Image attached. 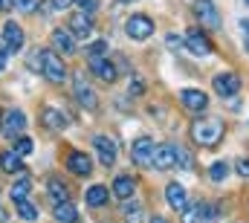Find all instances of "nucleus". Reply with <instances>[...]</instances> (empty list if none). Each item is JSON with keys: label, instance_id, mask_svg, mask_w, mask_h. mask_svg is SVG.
Listing matches in <instances>:
<instances>
[{"label": "nucleus", "instance_id": "nucleus-20", "mask_svg": "<svg viewBox=\"0 0 249 223\" xmlns=\"http://www.w3.org/2000/svg\"><path fill=\"white\" fill-rule=\"evenodd\" d=\"M41 119H44V125L53 128V130H64V128H67V116H64L61 111H55V108H44Z\"/></svg>", "mask_w": 249, "mask_h": 223}, {"label": "nucleus", "instance_id": "nucleus-5", "mask_svg": "<svg viewBox=\"0 0 249 223\" xmlns=\"http://www.w3.org/2000/svg\"><path fill=\"white\" fill-rule=\"evenodd\" d=\"M72 93H75L78 105H81V108H87V111H93V108L99 105V99H96V93H93L90 81H87L81 73H78V75H75V81H72Z\"/></svg>", "mask_w": 249, "mask_h": 223}, {"label": "nucleus", "instance_id": "nucleus-12", "mask_svg": "<svg viewBox=\"0 0 249 223\" xmlns=\"http://www.w3.org/2000/svg\"><path fill=\"white\" fill-rule=\"evenodd\" d=\"M70 32H72L75 38H90V35H93V15L75 12V15L70 18Z\"/></svg>", "mask_w": 249, "mask_h": 223}, {"label": "nucleus", "instance_id": "nucleus-24", "mask_svg": "<svg viewBox=\"0 0 249 223\" xmlns=\"http://www.w3.org/2000/svg\"><path fill=\"white\" fill-rule=\"evenodd\" d=\"M87 203H90V206H105V203H107V188H105V186H93V188L87 191Z\"/></svg>", "mask_w": 249, "mask_h": 223}, {"label": "nucleus", "instance_id": "nucleus-32", "mask_svg": "<svg viewBox=\"0 0 249 223\" xmlns=\"http://www.w3.org/2000/svg\"><path fill=\"white\" fill-rule=\"evenodd\" d=\"M235 168H238V174H241V177H247V180H249V157H241V160L235 163Z\"/></svg>", "mask_w": 249, "mask_h": 223}, {"label": "nucleus", "instance_id": "nucleus-34", "mask_svg": "<svg viewBox=\"0 0 249 223\" xmlns=\"http://www.w3.org/2000/svg\"><path fill=\"white\" fill-rule=\"evenodd\" d=\"M70 3H72V0H50V6L58 9V12H61V9H70Z\"/></svg>", "mask_w": 249, "mask_h": 223}, {"label": "nucleus", "instance_id": "nucleus-18", "mask_svg": "<svg viewBox=\"0 0 249 223\" xmlns=\"http://www.w3.org/2000/svg\"><path fill=\"white\" fill-rule=\"evenodd\" d=\"M53 47L61 50L64 56L75 53V35H72L70 29H55V32H53Z\"/></svg>", "mask_w": 249, "mask_h": 223}, {"label": "nucleus", "instance_id": "nucleus-19", "mask_svg": "<svg viewBox=\"0 0 249 223\" xmlns=\"http://www.w3.org/2000/svg\"><path fill=\"white\" fill-rule=\"evenodd\" d=\"M53 215H55V221H58V223H75V218H78V209H75L70 200H58Z\"/></svg>", "mask_w": 249, "mask_h": 223}, {"label": "nucleus", "instance_id": "nucleus-25", "mask_svg": "<svg viewBox=\"0 0 249 223\" xmlns=\"http://www.w3.org/2000/svg\"><path fill=\"white\" fill-rule=\"evenodd\" d=\"M15 209H18V218H23V221H35V218H38V206H32L29 200L15 203Z\"/></svg>", "mask_w": 249, "mask_h": 223}, {"label": "nucleus", "instance_id": "nucleus-31", "mask_svg": "<svg viewBox=\"0 0 249 223\" xmlns=\"http://www.w3.org/2000/svg\"><path fill=\"white\" fill-rule=\"evenodd\" d=\"M78 6H81V12H87V15H93L96 9H99V0H75Z\"/></svg>", "mask_w": 249, "mask_h": 223}, {"label": "nucleus", "instance_id": "nucleus-3", "mask_svg": "<svg viewBox=\"0 0 249 223\" xmlns=\"http://www.w3.org/2000/svg\"><path fill=\"white\" fill-rule=\"evenodd\" d=\"M124 32H127L133 41H145V38H151V32H154V20H151L148 15H130L127 23H124Z\"/></svg>", "mask_w": 249, "mask_h": 223}, {"label": "nucleus", "instance_id": "nucleus-15", "mask_svg": "<svg viewBox=\"0 0 249 223\" xmlns=\"http://www.w3.org/2000/svg\"><path fill=\"white\" fill-rule=\"evenodd\" d=\"M194 15H197V18H200V23H206L209 29H217V26H220V15L214 12L212 0H197V6H194Z\"/></svg>", "mask_w": 249, "mask_h": 223}, {"label": "nucleus", "instance_id": "nucleus-30", "mask_svg": "<svg viewBox=\"0 0 249 223\" xmlns=\"http://www.w3.org/2000/svg\"><path fill=\"white\" fill-rule=\"evenodd\" d=\"M12 6L20 9V12H32V9L38 6V0H12Z\"/></svg>", "mask_w": 249, "mask_h": 223}, {"label": "nucleus", "instance_id": "nucleus-11", "mask_svg": "<svg viewBox=\"0 0 249 223\" xmlns=\"http://www.w3.org/2000/svg\"><path fill=\"white\" fill-rule=\"evenodd\" d=\"M186 47L194 53V56H212V41L200 32V29H188L186 32Z\"/></svg>", "mask_w": 249, "mask_h": 223}, {"label": "nucleus", "instance_id": "nucleus-9", "mask_svg": "<svg viewBox=\"0 0 249 223\" xmlns=\"http://www.w3.org/2000/svg\"><path fill=\"white\" fill-rule=\"evenodd\" d=\"M20 47H23V29H20V23L6 20V26H3V50L18 53Z\"/></svg>", "mask_w": 249, "mask_h": 223}, {"label": "nucleus", "instance_id": "nucleus-39", "mask_svg": "<svg viewBox=\"0 0 249 223\" xmlns=\"http://www.w3.org/2000/svg\"><path fill=\"white\" fill-rule=\"evenodd\" d=\"M3 70H6V56L0 53V73H3Z\"/></svg>", "mask_w": 249, "mask_h": 223}, {"label": "nucleus", "instance_id": "nucleus-14", "mask_svg": "<svg viewBox=\"0 0 249 223\" xmlns=\"http://www.w3.org/2000/svg\"><path fill=\"white\" fill-rule=\"evenodd\" d=\"M93 145H96V154H99L102 166H113L116 163V142L110 136H96Z\"/></svg>", "mask_w": 249, "mask_h": 223}, {"label": "nucleus", "instance_id": "nucleus-36", "mask_svg": "<svg viewBox=\"0 0 249 223\" xmlns=\"http://www.w3.org/2000/svg\"><path fill=\"white\" fill-rule=\"evenodd\" d=\"M12 9V0H0V12H9Z\"/></svg>", "mask_w": 249, "mask_h": 223}, {"label": "nucleus", "instance_id": "nucleus-35", "mask_svg": "<svg viewBox=\"0 0 249 223\" xmlns=\"http://www.w3.org/2000/svg\"><path fill=\"white\" fill-rule=\"evenodd\" d=\"M142 90H145V84H142V81H133V84L127 87V93H133V96H139Z\"/></svg>", "mask_w": 249, "mask_h": 223}, {"label": "nucleus", "instance_id": "nucleus-13", "mask_svg": "<svg viewBox=\"0 0 249 223\" xmlns=\"http://www.w3.org/2000/svg\"><path fill=\"white\" fill-rule=\"evenodd\" d=\"M165 200H168V206H171L174 212H186L188 209V194H186V188H183L180 183H168Z\"/></svg>", "mask_w": 249, "mask_h": 223}, {"label": "nucleus", "instance_id": "nucleus-16", "mask_svg": "<svg viewBox=\"0 0 249 223\" xmlns=\"http://www.w3.org/2000/svg\"><path fill=\"white\" fill-rule=\"evenodd\" d=\"M23 128H26V116H23L20 111H12L6 119H3V128H0V130H3L6 139H15V136H20Z\"/></svg>", "mask_w": 249, "mask_h": 223}, {"label": "nucleus", "instance_id": "nucleus-23", "mask_svg": "<svg viewBox=\"0 0 249 223\" xmlns=\"http://www.w3.org/2000/svg\"><path fill=\"white\" fill-rule=\"evenodd\" d=\"M29 188H32V183H29V180H18V183L12 186L9 197H12L15 203H20V200H26V197H29Z\"/></svg>", "mask_w": 249, "mask_h": 223}, {"label": "nucleus", "instance_id": "nucleus-21", "mask_svg": "<svg viewBox=\"0 0 249 223\" xmlns=\"http://www.w3.org/2000/svg\"><path fill=\"white\" fill-rule=\"evenodd\" d=\"M110 191H113V194H116V197H119V200H127V197H130V194H133V180H130V177H116V180H113V188H110Z\"/></svg>", "mask_w": 249, "mask_h": 223}, {"label": "nucleus", "instance_id": "nucleus-22", "mask_svg": "<svg viewBox=\"0 0 249 223\" xmlns=\"http://www.w3.org/2000/svg\"><path fill=\"white\" fill-rule=\"evenodd\" d=\"M0 168H3L6 174H15V171H23V166H20V154H15V151H6V154L0 157Z\"/></svg>", "mask_w": 249, "mask_h": 223}, {"label": "nucleus", "instance_id": "nucleus-28", "mask_svg": "<svg viewBox=\"0 0 249 223\" xmlns=\"http://www.w3.org/2000/svg\"><path fill=\"white\" fill-rule=\"evenodd\" d=\"M15 154H20V157H26V154H32V139H26V136H20V139L15 142Z\"/></svg>", "mask_w": 249, "mask_h": 223}, {"label": "nucleus", "instance_id": "nucleus-7", "mask_svg": "<svg viewBox=\"0 0 249 223\" xmlns=\"http://www.w3.org/2000/svg\"><path fill=\"white\" fill-rule=\"evenodd\" d=\"M87 61H90V70H93V73H96L105 84H113V81L119 78V75H116V67H113V64H110L105 56H90Z\"/></svg>", "mask_w": 249, "mask_h": 223}, {"label": "nucleus", "instance_id": "nucleus-6", "mask_svg": "<svg viewBox=\"0 0 249 223\" xmlns=\"http://www.w3.org/2000/svg\"><path fill=\"white\" fill-rule=\"evenodd\" d=\"M151 166L157 168V171H168V168H174L177 166V145H154Z\"/></svg>", "mask_w": 249, "mask_h": 223}, {"label": "nucleus", "instance_id": "nucleus-42", "mask_svg": "<svg viewBox=\"0 0 249 223\" xmlns=\"http://www.w3.org/2000/svg\"><path fill=\"white\" fill-rule=\"evenodd\" d=\"M124 3H127V0H124Z\"/></svg>", "mask_w": 249, "mask_h": 223}, {"label": "nucleus", "instance_id": "nucleus-27", "mask_svg": "<svg viewBox=\"0 0 249 223\" xmlns=\"http://www.w3.org/2000/svg\"><path fill=\"white\" fill-rule=\"evenodd\" d=\"M209 177H212L214 183H223V180L229 177V166H226V163H214V166L209 168Z\"/></svg>", "mask_w": 249, "mask_h": 223}, {"label": "nucleus", "instance_id": "nucleus-29", "mask_svg": "<svg viewBox=\"0 0 249 223\" xmlns=\"http://www.w3.org/2000/svg\"><path fill=\"white\" fill-rule=\"evenodd\" d=\"M102 53H107V41H96L87 47V56H102Z\"/></svg>", "mask_w": 249, "mask_h": 223}, {"label": "nucleus", "instance_id": "nucleus-17", "mask_svg": "<svg viewBox=\"0 0 249 223\" xmlns=\"http://www.w3.org/2000/svg\"><path fill=\"white\" fill-rule=\"evenodd\" d=\"M67 168H70L72 174H78V177L93 174V163H90V157H87L84 151H72V154L67 157Z\"/></svg>", "mask_w": 249, "mask_h": 223}, {"label": "nucleus", "instance_id": "nucleus-2", "mask_svg": "<svg viewBox=\"0 0 249 223\" xmlns=\"http://www.w3.org/2000/svg\"><path fill=\"white\" fill-rule=\"evenodd\" d=\"M38 58H41V73H44V78L47 81H53V84H61L64 78H67V67H64L61 56H55L53 50H41L38 53Z\"/></svg>", "mask_w": 249, "mask_h": 223}, {"label": "nucleus", "instance_id": "nucleus-1", "mask_svg": "<svg viewBox=\"0 0 249 223\" xmlns=\"http://www.w3.org/2000/svg\"><path fill=\"white\" fill-rule=\"evenodd\" d=\"M191 139L200 145V148H214L220 139H223V125L217 119H197L191 125Z\"/></svg>", "mask_w": 249, "mask_h": 223}, {"label": "nucleus", "instance_id": "nucleus-40", "mask_svg": "<svg viewBox=\"0 0 249 223\" xmlns=\"http://www.w3.org/2000/svg\"><path fill=\"white\" fill-rule=\"evenodd\" d=\"M247 50H249V35H247Z\"/></svg>", "mask_w": 249, "mask_h": 223}, {"label": "nucleus", "instance_id": "nucleus-33", "mask_svg": "<svg viewBox=\"0 0 249 223\" xmlns=\"http://www.w3.org/2000/svg\"><path fill=\"white\" fill-rule=\"evenodd\" d=\"M165 44H168L171 50H183V41H180L177 35H168V38H165Z\"/></svg>", "mask_w": 249, "mask_h": 223}, {"label": "nucleus", "instance_id": "nucleus-37", "mask_svg": "<svg viewBox=\"0 0 249 223\" xmlns=\"http://www.w3.org/2000/svg\"><path fill=\"white\" fill-rule=\"evenodd\" d=\"M241 29H244V32H247V35H249V20H247V18L241 20Z\"/></svg>", "mask_w": 249, "mask_h": 223}, {"label": "nucleus", "instance_id": "nucleus-4", "mask_svg": "<svg viewBox=\"0 0 249 223\" xmlns=\"http://www.w3.org/2000/svg\"><path fill=\"white\" fill-rule=\"evenodd\" d=\"M238 90H241L238 73H217V75H214V93H217V96L232 99V96H238Z\"/></svg>", "mask_w": 249, "mask_h": 223}, {"label": "nucleus", "instance_id": "nucleus-38", "mask_svg": "<svg viewBox=\"0 0 249 223\" xmlns=\"http://www.w3.org/2000/svg\"><path fill=\"white\" fill-rule=\"evenodd\" d=\"M151 223H168V221H165V218H160V215H154V218H151Z\"/></svg>", "mask_w": 249, "mask_h": 223}, {"label": "nucleus", "instance_id": "nucleus-26", "mask_svg": "<svg viewBox=\"0 0 249 223\" xmlns=\"http://www.w3.org/2000/svg\"><path fill=\"white\" fill-rule=\"evenodd\" d=\"M50 194H53L55 200H70V188H67V183H61L58 177L50 180Z\"/></svg>", "mask_w": 249, "mask_h": 223}, {"label": "nucleus", "instance_id": "nucleus-8", "mask_svg": "<svg viewBox=\"0 0 249 223\" xmlns=\"http://www.w3.org/2000/svg\"><path fill=\"white\" fill-rule=\"evenodd\" d=\"M180 102H183V108L191 113H203L209 108V96L203 93V90H180Z\"/></svg>", "mask_w": 249, "mask_h": 223}, {"label": "nucleus", "instance_id": "nucleus-41", "mask_svg": "<svg viewBox=\"0 0 249 223\" xmlns=\"http://www.w3.org/2000/svg\"><path fill=\"white\" fill-rule=\"evenodd\" d=\"M0 122H3V113H0Z\"/></svg>", "mask_w": 249, "mask_h": 223}, {"label": "nucleus", "instance_id": "nucleus-43", "mask_svg": "<svg viewBox=\"0 0 249 223\" xmlns=\"http://www.w3.org/2000/svg\"><path fill=\"white\" fill-rule=\"evenodd\" d=\"M247 3H249V0H247Z\"/></svg>", "mask_w": 249, "mask_h": 223}, {"label": "nucleus", "instance_id": "nucleus-10", "mask_svg": "<svg viewBox=\"0 0 249 223\" xmlns=\"http://www.w3.org/2000/svg\"><path fill=\"white\" fill-rule=\"evenodd\" d=\"M130 157H133L136 166H151V157H154V139L139 136V139L130 145Z\"/></svg>", "mask_w": 249, "mask_h": 223}]
</instances>
